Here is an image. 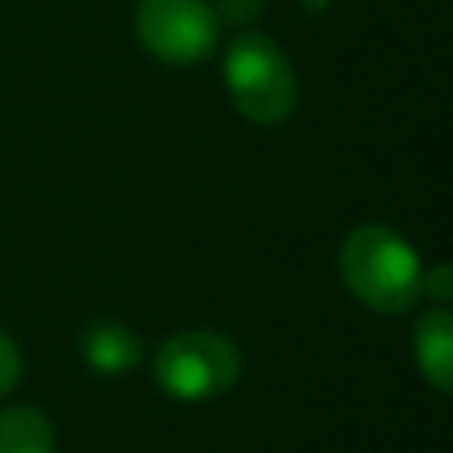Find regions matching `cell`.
Returning <instances> with one entry per match:
<instances>
[{"label":"cell","mask_w":453,"mask_h":453,"mask_svg":"<svg viewBox=\"0 0 453 453\" xmlns=\"http://www.w3.org/2000/svg\"><path fill=\"white\" fill-rule=\"evenodd\" d=\"M0 453H57L50 418L32 403L0 411Z\"/></svg>","instance_id":"52a82bcc"},{"label":"cell","mask_w":453,"mask_h":453,"mask_svg":"<svg viewBox=\"0 0 453 453\" xmlns=\"http://www.w3.org/2000/svg\"><path fill=\"white\" fill-rule=\"evenodd\" d=\"M414 361L432 389L453 393V311L432 308L414 322Z\"/></svg>","instance_id":"5b68a950"},{"label":"cell","mask_w":453,"mask_h":453,"mask_svg":"<svg viewBox=\"0 0 453 453\" xmlns=\"http://www.w3.org/2000/svg\"><path fill=\"white\" fill-rule=\"evenodd\" d=\"M301 7L311 11V14H322V11L329 7V0H301Z\"/></svg>","instance_id":"8fae6325"},{"label":"cell","mask_w":453,"mask_h":453,"mask_svg":"<svg viewBox=\"0 0 453 453\" xmlns=\"http://www.w3.org/2000/svg\"><path fill=\"white\" fill-rule=\"evenodd\" d=\"M421 290L432 301H453V262H439L428 273H421Z\"/></svg>","instance_id":"9c48e42d"},{"label":"cell","mask_w":453,"mask_h":453,"mask_svg":"<svg viewBox=\"0 0 453 453\" xmlns=\"http://www.w3.org/2000/svg\"><path fill=\"white\" fill-rule=\"evenodd\" d=\"M81 357L96 375H124L142 361V340L117 319H96L81 333Z\"/></svg>","instance_id":"8992f818"},{"label":"cell","mask_w":453,"mask_h":453,"mask_svg":"<svg viewBox=\"0 0 453 453\" xmlns=\"http://www.w3.org/2000/svg\"><path fill=\"white\" fill-rule=\"evenodd\" d=\"M223 81L241 117L262 127L283 124L297 106V78L287 53L262 32H244L226 46Z\"/></svg>","instance_id":"7a4b0ae2"},{"label":"cell","mask_w":453,"mask_h":453,"mask_svg":"<svg viewBox=\"0 0 453 453\" xmlns=\"http://www.w3.org/2000/svg\"><path fill=\"white\" fill-rule=\"evenodd\" d=\"M262 7H265V0H219L216 14L226 21H251V18H258Z\"/></svg>","instance_id":"30bf717a"},{"label":"cell","mask_w":453,"mask_h":453,"mask_svg":"<svg viewBox=\"0 0 453 453\" xmlns=\"http://www.w3.org/2000/svg\"><path fill=\"white\" fill-rule=\"evenodd\" d=\"M152 375L173 400H212L237 382L241 354L226 336L212 329H184L159 343Z\"/></svg>","instance_id":"3957f363"},{"label":"cell","mask_w":453,"mask_h":453,"mask_svg":"<svg viewBox=\"0 0 453 453\" xmlns=\"http://www.w3.org/2000/svg\"><path fill=\"white\" fill-rule=\"evenodd\" d=\"M421 273L418 251L393 226L361 223L340 244V276L372 311H407L421 294Z\"/></svg>","instance_id":"6da1fadb"},{"label":"cell","mask_w":453,"mask_h":453,"mask_svg":"<svg viewBox=\"0 0 453 453\" xmlns=\"http://www.w3.org/2000/svg\"><path fill=\"white\" fill-rule=\"evenodd\" d=\"M134 32L156 60L188 67L216 50L219 14L209 0H138Z\"/></svg>","instance_id":"277c9868"},{"label":"cell","mask_w":453,"mask_h":453,"mask_svg":"<svg viewBox=\"0 0 453 453\" xmlns=\"http://www.w3.org/2000/svg\"><path fill=\"white\" fill-rule=\"evenodd\" d=\"M21 350H18V343H14V336L0 326V400L18 386V379H21Z\"/></svg>","instance_id":"ba28073f"}]
</instances>
